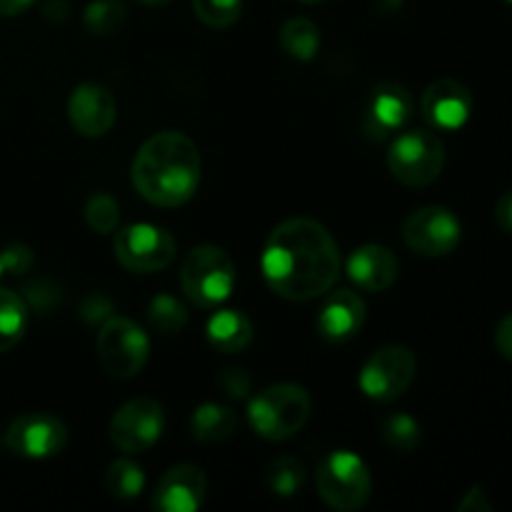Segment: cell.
I'll use <instances>...</instances> for the list:
<instances>
[{"instance_id": "6da1fadb", "label": "cell", "mask_w": 512, "mask_h": 512, "mask_svg": "<svg viewBox=\"0 0 512 512\" xmlns=\"http://www.w3.org/2000/svg\"><path fill=\"white\" fill-rule=\"evenodd\" d=\"M265 283L293 303L323 298L340 278V250L333 235L310 218H290L270 233L263 248Z\"/></svg>"}, {"instance_id": "7a4b0ae2", "label": "cell", "mask_w": 512, "mask_h": 512, "mask_svg": "<svg viewBox=\"0 0 512 512\" xmlns=\"http://www.w3.org/2000/svg\"><path fill=\"white\" fill-rule=\"evenodd\" d=\"M200 150L180 130H163L140 145L133 160V185L158 208H180L200 185Z\"/></svg>"}, {"instance_id": "3957f363", "label": "cell", "mask_w": 512, "mask_h": 512, "mask_svg": "<svg viewBox=\"0 0 512 512\" xmlns=\"http://www.w3.org/2000/svg\"><path fill=\"white\" fill-rule=\"evenodd\" d=\"M313 400L303 385L275 383L248 400L250 428L270 443H283L298 435L310 420Z\"/></svg>"}, {"instance_id": "277c9868", "label": "cell", "mask_w": 512, "mask_h": 512, "mask_svg": "<svg viewBox=\"0 0 512 512\" xmlns=\"http://www.w3.org/2000/svg\"><path fill=\"white\" fill-rule=\"evenodd\" d=\"M233 258L218 245H195L180 265V285L190 303L213 310L230 298L238 278Z\"/></svg>"}, {"instance_id": "5b68a950", "label": "cell", "mask_w": 512, "mask_h": 512, "mask_svg": "<svg viewBox=\"0 0 512 512\" xmlns=\"http://www.w3.org/2000/svg\"><path fill=\"white\" fill-rule=\"evenodd\" d=\"M388 168L398 183L408 188H428L445 168L443 140L428 128L403 130L390 143Z\"/></svg>"}, {"instance_id": "8992f818", "label": "cell", "mask_w": 512, "mask_h": 512, "mask_svg": "<svg viewBox=\"0 0 512 512\" xmlns=\"http://www.w3.org/2000/svg\"><path fill=\"white\" fill-rule=\"evenodd\" d=\"M318 495L328 508L340 512L360 510L373 493V475L360 455L350 450H335L325 455L315 473Z\"/></svg>"}, {"instance_id": "52a82bcc", "label": "cell", "mask_w": 512, "mask_h": 512, "mask_svg": "<svg viewBox=\"0 0 512 512\" xmlns=\"http://www.w3.org/2000/svg\"><path fill=\"white\" fill-rule=\"evenodd\" d=\"M95 348L103 370L115 380L135 378L150 358V340L145 330L123 315H110L105 320Z\"/></svg>"}, {"instance_id": "ba28073f", "label": "cell", "mask_w": 512, "mask_h": 512, "mask_svg": "<svg viewBox=\"0 0 512 512\" xmlns=\"http://www.w3.org/2000/svg\"><path fill=\"white\" fill-rule=\"evenodd\" d=\"M113 253L115 260L130 273H158L173 263L178 243L165 228L135 223L115 233Z\"/></svg>"}, {"instance_id": "9c48e42d", "label": "cell", "mask_w": 512, "mask_h": 512, "mask_svg": "<svg viewBox=\"0 0 512 512\" xmlns=\"http://www.w3.org/2000/svg\"><path fill=\"white\" fill-rule=\"evenodd\" d=\"M415 375H418V360L413 350L405 345H385L375 350L360 370V390L370 400L393 403L408 393L410 385L415 383Z\"/></svg>"}, {"instance_id": "30bf717a", "label": "cell", "mask_w": 512, "mask_h": 512, "mask_svg": "<svg viewBox=\"0 0 512 512\" xmlns=\"http://www.w3.org/2000/svg\"><path fill=\"white\" fill-rule=\"evenodd\" d=\"M68 425L53 413H23L5 428L3 448L18 458L45 460L55 458L68 448Z\"/></svg>"}, {"instance_id": "8fae6325", "label": "cell", "mask_w": 512, "mask_h": 512, "mask_svg": "<svg viewBox=\"0 0 512 512\" xmlns=\"http://www.w3.org/2000/svg\"><path fill=\"white\" fill-rule=\"evenodd\" d=\"M165 410L155 398H133L115 410L108 435L125 455H143L163 438Z\"/></svg>"}, {"instance_id": "7c38bea8", "label": "cell", "mask_w": 512, "mask_h": 512, "mask_svg": "<svg viewBox=\"0 0 512 512\" xmlns=\"http://www.w3.org/2000/svg\"><path fill=\"white\" fill-rule=\"evenodd\" d=\"M463 238V225L453 210L443 205H425L413 210L403 225V240L423 258H445L455 253Z\"/></svg>"}, {"instance_id": "4fadbf2b", "label": "cell", "mask_w": 512, "mask_h": 512, "mask_svg": "<svg viewBox=\"0 0 512 512\" xmlns=\"http://www.w3.org/2000/svg\"><path fill=\"white\" fill-rule=\"evenodd\" d=\"M413 95L405 85L395 80H383L370 90L368 105H365L363 128L370 138L385 140L388 135L398 133L413 118Z\"/></svg>"}, {"instance_id": "5bb4252c", "label": "cell", "mask_w": 512, "mask_h": 512, "mask_svg": "<svg viewBox=\"0 0 512 512\" xmlns=\"http://www.w3.org/2000/svg\"><path fill=\"white\" fill-rule=\"evenodd\" d=\"M420 113L433 130H458L473 115V93L455 78H440L420 95Z\"/></svg>"}, {"instance_id": "9a60e30c", "label": "cell", "mask_w": 512, "mask_h": 512, "mask_svg": "<svg viewBox=\"0 0 512 512\" xmlns=\"http://www.w3.org/2000/svg\"><path fill=\"white\" fill-rule=\"evenodd\" d=\"M68 120L83 138H103L118 120V100L105 85L83 83L70 93Z\"/></svg>"}, {"instance_id": "2e32d148", "label": "cell", "mask_w": 512, "mask_h": 512, "mask_svg": "<svg viewBox=\"0 0 512 512\" xmlns=\"http://www.w3.org/2000/svg\"><path fill=\"white\" fill-rule=\"evenodd\" d=\"M208 478L198 465H175L160 475L153 493V508L158 512H195L205 503Z\"/></svg>"}, {"instance_id": "e0dca14e", "label": "cell", "mask_w": 512, "mask_h": 512, "mask_svg": "<svg viewBox=\"0 0 512 512\" xmlns=\"http://www.w3.org/2000/svg\"><path fill=\"white\" fill-rule=\"evenodd\" d=\"M365 315H368L365 300L355 290H335L320 308L315 328H318L320 338L328 343H345L363 330Z\"/></svg>"}, {"instance_id": "ac0fdd59", "label": "cell", "mask_w": 512, "mask_h": 512, "mask_svg": "<svg viewBox=\"0 0 512 512\" xmlns=\"http://www.w3.org/2000/svg\"><path fill=\"white\" fill-rule=\"evenodd\" d=\"M398 258L378 243L360 245L348 258V278L365 293H383L398 280Z\"/></svg>"}, {"instance_id": "d6986e66", "label": "cell", "mask_w": 512, "mask_h": 512, "mask_svg": "<svg viewBox=\"0 0 512 512\" xmlns=\"http://www.w3.org/2000/svg\"><path fill=\"white\" fill-rule=\"evenodd\" d=\"M208 343L220 353H243L253 343V323L240 310H218L208 320Z\"/></svg>"}, {"instance_id": "ffe728a7", "label": "cell", "mask_w": 512, "mask_h": 512, "mask_svg": "<svg viewBox=\"0 0 512 512\" xmlns=\"http://www.w3.org/2000/svg\"><path fill=\"white\" fill-rule=\"evenodd\" d=\"M190 433L203 445H220L238 433V413L223 403H203L190 415Z\"/></svg>"}, {"instance_id": "44dd1931", "label": "cell", "mask_w": 512, "mask_h": 512, "mask_svg": "<svg viewBox=\"0 0 512 512\" xmlns=\"http://www.w3.org/2000/svg\"><path fill=\"white\" fill-rule=\"evenodd\" d=\"M280 48L290 55V58L300 60V63H308L318 55L320 50V30L318 25L313 23L310 18H290L285 20L283 28L278 33Z\"/></svg>"}, {"instance_id": "7402d4cb", "label": "cell", "mask_w": 512, "mask_h": 512, "mask_svg": "<svg viewBox=\"0 0 512 512\" xmlns=\"http://www.w3.org/2000/svg\"><path fill=\"white\" fill-rule=\"evenodd\" d=\"M28 330V305L13 290L0 288V355L23 340Z\"/></svg>"}, {"instance_id": "603a6c76", "label": "cell", "mask_w": 512, "mask_h": 512, "mask_svg": "<svg viewBox=\"0 0 512 512\" xmlns=\"http://www.w3.org/2000/svg\"><path fill=\"white\" fill-rule=\"evenodd\" d=\"M105 490L118 500H133L145 490V473L133 458L113 460L105 470Z\"/></svg>"}, {"instance_id": "cb8c5ba5", "label": "cell", "mask_w": 512, "mask_h": 512, "mask_svg": "<svg viewBox=\"0 0 512 512\" xmlns=\"http://www.w3.org/2000/svg\"><path fill=\"white\" fill-rule=\"evenodd\" d=\"M305 478H308V470L293 455H280L273 463L268 465V473H265V483H268L270 493L280 495V498H293L303 490Z\"/></svg>"}, {"instance_id": "d4e9b609", "label": "cell", "mask_w": 512, "mask_h": 512, "mask_svg": "<svg viewBox=\"0 0 512 512\" xmlns=\"http://www.w3.org/2000/svg\"><path fill=\"white\" fill-rule=\"evenodd\" d=\"M380 438L385 440L390 450L413 453V450H418L423 433H420V425L413 415L390 413L380 420Z\"/></svg>"}, {"instance_id": "484cf974", "label": "cell", "mask_w": 512, "mask_h": 512, "mask_svg": "<svg viewBox=\"0 0 512 512\" xmlns=\"http://www.w3.org/2000/svg\"><path fill=\"white\" fill-rule=\"evenodd\" d=\"M125 18H128V8H125L123 0H93L83 13L85 30L90 35H98V38L118 33Z\"/></svg>"}, {"instance_id": "4316f807", "label": "cell", "mask_w": 512, "mask_h": 512, "mask_svg": "<svg viewBox=\"0 0 512 512\" xmlns=\"http://www.w3.org/2000/svg\"><path fill=\"white\" fill-rule=\"evenodd\" d=\"M148 320L158 333L175 335L188 325V310L173 295H155L148 305Z\"/></svg>"}, {"instance_id": "83f0119b", "label": "cell", "mask_w": 512, "mask_h": 512, "mask_svg": "<svg viewBox=\"0 0 512 512\" xmlns=\"http://www.w3.org/2000/svg\"><path fill=\"white\" fill-rule=\"evenodd\" d=\"M85 223L95 230V233H113L120 223V205L105 190H98L85 203Z\"/></svg>"}, {"instance_id": "f1b7e54d", "label": "cell", "mask_w": 512, "mask_h": 512, "mask_svg": "<svg viewBox=\"0 0 512 512\" xmlns=\"http://www.w3.org/2000/svg\"><path fill=\"white\" fill-rule=\"evenodd\" d=\"M193 10L200 23L208 28H230L240 20L243 13V0H193Z\"/></svg>"}, {"instance_id": "f546056e", "label": "cell", "mask_w": 512, "mask_h": 512, "mask_svg": "<svg viewBox=\"0 0 512 512\" xmlns=\"http://www.w3.org/2000/svg\"><path fill=\"white\" fill-rule=\"evenodd\" d=\"M215 383H218L220 393L230 400H248L250 393H253V378L240 365H230V368L220 370Z\"/></svg>"}, {"instance_id": "4dcf8cb0", "label": "cell", "mask_w": 512, "mask_h": 512, "mask_svg": "<svg viewBox=\"0 0 512 512\" xmlns=\"http://www.w3.org/2000/svg\"><path fill=\"white\" fill-rule=\"evenodd\" d=\"M3 255V268L10 273H25L33 265V253L25 245H10Z\"/></svg>"}, {"instance_id": "1f68e13d", "label": "cell", "mask_w": 512, "mask_h": 512, "mask_svg": "<svg viewBox=\"0 0 512 512\" xmlns=\"http://www.w3.org/2000/svg\"><path fill=\"white\" fill-rule=\"evenodd\" d=\"M458 512H493V505H490L488 495L483 493V488H470L468 493H465V498L460 500L458 505Z\"/></svg>"}, {"instance_id": "d6a6232c", "label": "cell", "mask_w": 512, "mask_h": 512, "mask_svg": "<svg viewBox=\"0 0 512 512\" xmlns=\"http://www.w3.org/2000/svg\"><path fill=\"white\" fill-rule=\"evenodd\" d=\"M495 345H498L503 358L512 360V313L500 320L498 330H495Z\"/></svg>"}, {"instance_id": "836d02e7", "label": "cell", "mask_w": 512, "mask_h": 512, "mask_svg": "<svg viewBox=\"0 0 512 512\" xmlns=\"http://www.w3.org/2000/svg\"><path fill=\"white\" fill-rule=\"evenodd\" d=\"M495 220L505 233L512 235V190L500 195L498 205H495Z\"/></svg>"}, {"instance_id": "e575fe53", "label": "cell", "mask_w": 512, "mask_h": 512, "mask_svg": "<svg viewBox=\"0 0 512 512\" xmlns=\"http://www.w3.org/2000/svg\"><path fill=\"white\" fill-rule=\"evenodd\" d=\"M35 0H0V18H15V15L25 13Z\"/></svg>"}, {"instance_id": "d590c367", "label": "cell", "mask_w": 512, "mask_h": 512, "mask_svg": "<svg viewBox=\"0 0 512 512\" xmlns=\"http://www.w3.org/2000/svg\"><path fill=\"white\" fill-rule=\"evenodd\" d=\"M140 3H143V5H155V8H158V5H168L170 0H140Z\"/></svg>"}, {"instance_id": "8d00e7d4", "label": "cell", "mask_w": 512, "mask_h": 512, "mask_svg": "<svg viewBox=\"0 0 512 512\" xmlns=\"http://www.w3.org/2000/svg\"><path fill=\"white\" fill-rule=\"evenodd\" d=\"M300 3H308V5H313V3H323V0H300Z\"/></svg>"}, {"instance_id": "74e56055", "label": "cell", "mask_w": 512, "mask_h": 512, "mask_svg": "<svg viewBox=\"0 0 512 512\" xmlns=\"http://www.w3.org/2000/svg\"><path fill=\"white\" fill-rule=\"evenodd\" d=\"M5 273V268H3V255H0V275Z\"/></svg>"}, {"instance_id": "f35d334b", "label": "cell", "mask_w": 512, "mask_h": 512, "mask_svg": "<svg viewBox=\"0 0 512 512\" xmlns=\"http://www.w3.org/2000/svg\"><path fill=\"white\" fill-rule=\"evenodd\" d=\"M505 3H510V5H512V0H505Z\"/></svg>"}]
</instances>
